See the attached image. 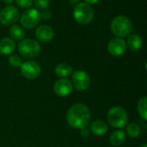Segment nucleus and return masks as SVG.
Here are the masks:
<instances>
[{
  "mask_svg": "<svg viewBox=\"0 0 147 147\" xmlns=\"http://www.w3.org/2000/svg\"><path fill=\"white\" fill-rule=\"evenodd\" d=\"M108 51L113 56H121L127 51L126 41L122 38H114L108 44Z\"/></svg>",
  "mask_w": 147,
  "mask_h": 147,
  "instance_id": "10",
  "label": "nucleus"
},
{
  "mask_svg": "<svg viewBox=\"0 0 147 147\" xmlns=\"http://www.w3.org/2000/svg\"><path fill=\"white\" fill-rule=\"evenodd\" d=\"M16 3L17 6H19L20 8L29 9L33 4L34 0H16Z\"/></svg>",
  "mask_w": 147,
  "mask_h": 147,
  "instance_id": "23",
  "label": "nucleus"
},
{
  "mask_svg": "<svg viewBox=\"0 0 147 147\" xmlns=\"http://www.w3.org/2000/svg\"><path fill=\"white\" fill-rule=\"evenodd\" d=\"M107 119L111 127L115 128H122L127 123L128 115L123 108L115 106L109 110Z\"/></svg>",
  "mask_w": 147,
  "mask_h": 147,
  "instance_id": "4",
  "label": "nucleus"
},
{
  "mask_svg": "<svg viewBox=\"0 0 147 147\" xmlns=\"http://www.w3.org/2000/svg\"><path fill=\"white\" fill-rule=\"evenodd\" d=\"M9 34L11 36V39L14 40H22L25 36L23 28L17 24L12 25V27L9 28Z\"/></svg>",
  "mask_w": 147,
  "mask_h": 147,
  "instance_id": "18",
  "label": "nucleus"
},
{
  "mask_svg": "<svg viewBox=\"0 0 147 147\" xmlns=\"http://www.w3.org/2000/svg\"><path fill=\"white\" fill-rule=\"evenodd\" d=\"M72 84L67 78H59L54 83L53 85V90L55 94L61 97L69 96L72 92Z\"/></svg>",
  "mask_w": 147,
  "mask_h": 147,
  "instance_id": "11",
  "label": "nucleus"
},
{
  "mask_svg": "<svg viewBox=\"0 0 147 147\" xmlns=\"http://www.w3.org/2000/svg\"><path fill=\"white\" fill-rule=\"evenodd\" d=\"M127 47L133 52H138L140 51L143 47V40L142 38L138 34H130L127 38V40L126 42Z\"/></svg>",
  "mask_w": 147,
  "mask_h": 147,
  "instance_id": "15",
  "label": "nucleus"
},
{
  "mask_svg": "<svg viewBox=\"0 0 147 147\" xmlns=\"http://www.w3.org/2000/svg\"><path fill=\"white\" fill-rule=\"evenodd\" d=\"M126 140V134L121 130H116L113 132L109 137V142L113 146H120Z\"/></svg>",
  "mask_w": 147,
  "mask_h": 147,
  "instance_id": "16",
  "label": "nucleus"
},
{
  "mask_svg": "<svg viewBox=\"0 0 147 147\" xmlns=\"http://www.w3.org/2000/svg\"><path fill=\"white\" fill-rule=\"evenodd\" d=\"M111 32L119 38L129 36L133 31V25L131 21L124 16H118L115 17L110 24Z\"/></svg>",
  "mask_w": 147,
  "mask_h": 147,
  "instance_id": "2",
  "label": "nucleus"
},
{
  "mask_svg": "<svg viewBox=\"0 0 147 147\" xmlns=\"http://www.w3.org/2000/svg\"><path fill=\"white\" fill-rule=\"evenodd\" d=\"M50 0H34V6L36 7V9H46L49 5Z\"/></svg>",
  "mask_w": 147,
  "mask_h": 147,
  "instance_id": "22",
  "label": "nucleus"
},
{
  "mask_svg": "<svg viewBox=\"0 0 147 147\" xmlns=\"http://www.w3.org/2000/svg\"><path fill=\"white\" fill-rule=\"evenodd\" d=\"M22 75L27 79H35L40 74V66L35 61H25L20 66Z\"/></svg>",
  "mask_w": 147,
  "mask_h": 147,
  "instance_id": "9",
  "label": "nucleus"
},
{
  "mask_svg": "<svg viewBox=\"0 0 147 147\" xmlns=\"http://www.w3.org/2000/svg\"><path fill=\"white\" fill-rule=\"evenodd\" d=\"M127 134L131 138H137L140 134V127L136 123H130L127 126Z\"/></svg>",
  "mask_w": 147,
  "mask_h": 147,
  "instance_id": "20",
  "label": "nucleus"
},
{
  "mask_svg": "<svg viewBox=\"0 0 147 147\" xmlns=\"http://www.w3.org/2000/svg\"><path fill=\"white\" fill-rule=\"evenodd\" d=\"M40 17L42 20L47 21L52 17V12L47 9H43L41 12H40Z\"/></svg>",
  "mask_w": 147,
  "mask_h": 147,
  "instance_id": "24",
  "label": "nucleus"
},
{
  "mask_svg": "<svg viewBox=\"0 0 147 147\" xmlns=\"http://www.w3.org/2000/svg\"><path fill=\"white\" fill-rule=\"evenodd\" d=\"M94 9L86 3H78L75 5L73 9V17L75 21L80 24L86 25L94 19Z\"/></svg>",
  "mask_w": 147,
  "mask_h": 147,
  "instance_id": "3",
  "label": "nucleus"
},
{
  "mask_svg": "<svg viewBox=\"0 0 147 147\" xmlns=\"http://www.w3.org/2000/svg\"><path fill=\"white\" fill-rule=\"evenodd\" d=\"M139 147H147L146 144H143V145H141V146H140Z\"/></svg>",
  "mask_w": 147,
  "mask_h": 147,
  "instance_id": "28",
  "label": "nucleus"
},
{
  "mask_svg": "<svg viewBox=\"0 0 147 147\" xmlns=\"http://www.w3.org/2000/svg\"><path fill=\"white\" fill-rule=\"evenodd\" d=\"M35 36L42 42H49L54 36V31L48 25H40L35 30Z\"/></svg>",
  "mask_w": 147,
  "mask_h": 147,
  "instance_id": "12",
  "label": "nucleus"
},
{
  "mask_svg": "<svg viewBox=\"0 0 147 147\" xmlns=\"http://www.w3.org/2000/svg\"><path fill=\"white\" fill-rule=\"evenodd\" d=\"M4 3H6V4H9V3H11L14 0H2Z\"/></svg>",
  "mask_w": 147,
  "mask_h": 147,
  "instance_id": "27",
  "label": "nucleus"
},
{
  "mask_svg": "<svg viewBox=\"0 0 147 147\" xmlns=\"http://www.w3.org/2000/svg\"><path fill=\"white\" fill-rule=\"evenodd\" d=\"M91 83V79L88 72L83 70L75 71L72 73L71 84L72 86L79 91H83L87 90Z\"/></svg>",
  "mask_w": 147,
  "mask_h": 147,
  "instance_id": "8",
  "label": "nucleus"
},
{
  "mask_svg": "<svg viewBox=\"0 0 147 147\" xmlns=\"http://www.w3.org/2000/svg\"><path fill=\"white\" fill-rule=\"evenodd\" d=\"M108 125L102 120H96L92 121L90 125V131L91 134L96 136L104 135L108 132Z\"/></svg>",
  "mask_w": 147,
  "mask_h": 147,
  "instance_id": "13",
  "label": "nucleus"
},
{
  "mask_svg": "<svg viewBox=\"0 0 147 147\" xmlns=\"http://www.w3.org/2000/svg\"><path fill=\"white\" fill-rule=\"evenodd\" d=\"M19 53L25 59H33L40 52V46L34 39H25L18 44Z\"/></svg>",
  "mask_w": 147,
  "mask_h": 147,
  "instance_id": "5",
  "label": "nucleus"
},
{
  "mask_svg": "<svg viewBox=\"0 0 147 147\" xmlns=\"http://www.w3.org/2000/svg\"><path fill=\"white\" fill-rule=\"evenodd\" d=\"M68 125L74 129L86 128L90 121V112L89 108L83 103L72 105L66 114Z\"/></svg>",
  "mask_w": 147,
  "mask_h": 147,
  "instance_id": "1",
  "label": "nucleus"
},
{
  "mask_svg": "<svg viewBox=\"0 0 147 147\" xmlns=\"http://www.w3.org/2000/svg\"><path fill=\"white\" fill-rule=\"evenodd\" d=\"M79 2H80V0H70V3H71V4H73V5L78 4Z\"/></svg>",
  "mask_w": 147,
  "mask_h": 147,
  "instance_id": "26",
  "label": "nucleus"
},
{
  "mask_svg": "<svg viewBox=\"0 0 147 147\" xmlns=\"http://www.w3.org/2000/svg\"><path fill=\"white\" fill-rule=\"evenodd\" d=\"M72 73V67L66 63H60L55 67V74L61 78H65Z\"/></svg>",
  "mask_w": 147,
  "mask_h": 147,
  "instance_id": "17",
  "label": "nucleus"
},
{
  "mask_svg": "<svg viewBox=\"0 0 147 147\" xmlns=\"http://www.w3.org/2000/svg\"><path fill=\"white\" fill-rule=\"evenodd\" d=\"M85 1V3H88V4H96V3H97L100 0H84Z\"/></svg>",
  "mask_w": 147,
  "mask_h": 147,
  "instance_id": "25",
  "label": "nucleus"
},
{
  "mask_svg": "<svg viewBox=\"0 0 147 147\" xmlns=\"http://www.w3.org/2000/svg\"><path fill=\"white\" fill-rule=\"evenodd\" d=\"M20 17V12L16 6L7 5L0 11V22L4 26L16 24Z\"/></svg>",
  "mask_w": 147,
  "mask_h": 147,
  "instance_id": "7",
  "label": "nucleus"
},
{
  "mask_svg": "<svg viewBox=\"0 0 147 147\" xmlns=\"http://www.w3.org/2000/svg\"><path fill=\"white\" fill-rule=\"evenodd\" d=\"M40 21V12L36 9H27L20 16V22L22 27L27 29H32L35 28Z\"/></svg>",
  "mask_w": 147,
  "mask_h": 147,
  "instance_id": "6",
  "label": "nucleus"
},
{
  "mask_svg": "<svg viewBox=\"0 0 147 147\" xmlns=\"http://www.w3.org/2000/svg\"><path fill=\"white\" fill-rule=\"evenodd\" d=\"M16 48V42L9 37H5L0 40V54H11Z\"/></svg>",
  "mask_w": 147,
  "mask_h": 147,
  "instance_id": "14",
  "label": "nucleus"
},
{
  "mask_svg": "<svg viewBox=\"0 0 147 147\" xmlns=\"http://www.w3.org/2000/svg\"><path fill=\"white\" fill-rule=\"evenodd\" d=\"M137 109L138 113L140 115V117L144 120H147V97L144 96L140 99L137 104Z\"/></svg>",
  "mask_w": 147,
  "mask_h": 147,
  "instance_id": "19",
  "label": "nucleus"
},
{
  "mask_svg": "<svg viewBox=\"0 0 147 147\" xmlns=\"http://www.w3.org/2000/svg\"><path fill=\"white\" fill-rule=\"evenodd\" d=\"M9 64L13 67H20L22 64V59L18 55H11L9 58Z\"/></svg>",
  "mask_w": 147,
  "mask_h": 147,
  "instance_id": "21",
  "label": "nucleus"
}]
</instances>
